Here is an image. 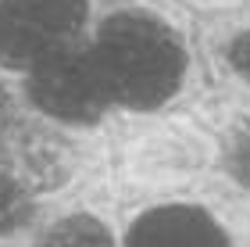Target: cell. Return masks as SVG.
Segmentation results:
<instances>
[{"label":"cell","instance_id":"7","mask_svg":"<svg viewBox=\"0 0 250 247\" xmlns=\"http://www.w3.org/2000/svg\"><path fill=\"white\" fill-rule=\"evenodd\" d=\"M229 168L243 186H250V126L240 129L229 143Z\"/></svg>","mask_w":250,"mask_h":247},{"label":"cell","instance_id":"8","mask_svg":"<svg viewBox=\"0 0 250 247\" xmlns=\"http://www.w3.org/2000/svg\"><path fill=\"white\" fill-rule=\"evenodd\" d=\"M25 194H21L18 186H11L4 176H0V229L15 226V222L25 215V201H21Z\"/></svg>","mask_w":250,"mask_h":247},{"label":"cell","instance_id":"4","mask_svg":"<svg viewBox=\"0 0 250 247\" xmlns=\"http://www.w3.org/2000/svg\"><path fill=\"white\" fill-rule=\"evenodd\" d=\"M0 176L21 194H43L68 179V147L43 122L15 118L0 129Z\"/></svg>","mask_w":250,"mask_h":247},{"label":"cell","instance_id":"9","mask_svg":"<svg viewBox=\"0 0 250 247\" xmlns=\"http://www.w3.org/2000/svg\"><path fill=\"white\" fill-rule=\"evenodd\" d=\"M229 61H232V68L240 72V75H247V79H250V32H243V36L232 40Z\"/></svg>","mask_w":250,"mask_h":247},{"label":"cell","instance_id":"3","mask_svg":"<svg viewBox=\"0 0 250 247\" xmlns=\"http://www.w3.org/2000/svg\"><path fill=\"white\" fill-rule=\"evenodd\" d=\"M29 93L40 111L64 122H97L111 104L93 50H83L75 43L32 68Z\"/></svg>","mask_w":250,"mask_h":247},{"label":"cell","instance_id":"6","mask_svg":"<svg viewBox=\"0 0 250 247\" xmlns=\"http://www.w3.org/2000/svg\"><path fill=\"white\" fill-rule=\"evenodd\" d=\"M40 247H115L107 237V229L100 226L97 219H86V215H72L58 222L47 237H43Z\"/></svg>","mask_w":250,"mask_h":247},{"label":"cell","instance_id":"5","mask_svg":"<svg viewBox=\"0 0 250 247\" xmlns=\"http://www.w3.org/2000/svg\"><path fill=\"white\" fill-rule=\"evenodd\" d=\"M129 247H225V237L197 208H157L132 226Z\"/></svg>","mask_w":250,"mask_h":247},{"label":"cell","instance_id":"1","mask_svg":"<svg viewBox=\"0 0 250 247\" xmlns=\"http://www.w3.org/2000/svg\"><path fill=\"white\" fill-rule=\"evenodd\" d=\"M93 58L111 100L129 108H157L183 79V43L150 15H115L100 32Z\"/></svg>","mask_w":250,"mask_h":247},{"label":"cell","instance_id":"2","mask_svg":"<svg viewBox=\"0 0 250 247\" xmlns=\"http://www.w3.org/2000/svg\"><path fill=\"white\" fill-rule=\"evenodd\" d=\"M86 22V0H0V65L36 68L72 47Z\"/></svg>","mask_w":250,"mask_h":247}]
</instances>
